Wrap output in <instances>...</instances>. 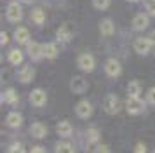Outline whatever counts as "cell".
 <instances>
[{"mask_svg":"<svg viewBox=\"0 0 155 153\" xmlns=\"http://www.w3.org/2000/svg\"><path fill=\"white\" fill-rule=\"evenodd\" d=\"M5 16L11 23H19L23 19V9L18 2H12L7 5V11H5Z\"/></svg>","mask_w":155,"mask_h":153,"instance_id":"1","label":"cell"},{"mask_svg":"<svg viewBox=\"0 0 155 153\" xmlns=\"http://www.w3.org/2000/svg\"><path fill=\"white\" fill-rule=\"evenodd\" d=\"M103 108H105L106 113L115 115V113H119V111H120V108H122V103H120V99H119L117 96L110 94V96H106L105 103H103Z\"/></svg>","mask_w":155,"mask_h":153,"instance_id":"2","label":"cell"},{"mask_svg":"<svg viewBox=\"0 0 155 153\" xmlns=\"http://www.w3.org/2000/svg\"><path fill=\"white\" fill-rule=\"evenodd\" d=\"M126 110L129 115H140V113L145 111V103L140 97H129L126 103Z\"/></svg>","mask_w":155,"mask_h":153,"instance_id":"3","label":"cell"},{"mask_svg":"<svg viewBox=\"0 0 155 153\" xmlns=\"http://www.w3.org/2000/svg\"><path fill=\"white\" fill-rule=\"evenodd\" d=\"M77 64L82 71H87V73L96 68V61H94V57L91 54H80L77 59Z\"/></svg>","mask_w":155,"mask_h":153,"instance_id":"4","label":"cell"},{"mask_svg":"<svg viewBox=\"0 0 155 153\" xmlns=\"http://www.w3.org/2000/svg\"><path fill=\"white\" fill-rule=\"evenodd\" d=\"M134 50L138 52V54H141V56H145V54H148L150 52V49H152V40H150V37L148 38H145V37H140V38H136L134 40Z\"/></svg>","mask_w":155,"mask_h":153,"instance_id":"5","label":"cell"},{"mask_svg":"<svg viewBox=\"0 0 155 153\" xmlns=\"http://www.w3.org/2000/svg\"><path fill=\"white\" fill-rule=\"evenodd\" d=\"M87 87H89V83H87V80H85L84 76H73L70 82V89L73 94H84L85 90H87Z\"/></svg>","mask_w":155,"mask_h":153,"instance_id":"6","label":"cell"},{"mask_svg":"<svg viewBox=\"0 0 155 153\" xmlns=\"http://www.w3.org/2000/svg\"><path fill=\"white\" fill-rule=\"evenodd\" d=\"M26 52H28V56L31 59L38 61V59L44 57V45H40L38 42H28L26 44Z\"/></svg>","mask_w":155,"mask_h":153,"instance_id":"7","label":"cell"},{"mask_svg":"<svg viewBox=\"0 0 155 153\" xmlns=\"http://www.w3.org/2000/svg\"><path fill=\"white\" fill-rule=\"evenodd\" d=\"M105 71L108 76H119L122 73V64H120L119 59L112 57V59H108L105 63Z\"/></svg>","mask_w":155,"mask_h":153,"instance_id":"8","label":"cell"},{"mask_svg":"<svg viewBox=\"0 0 155 153\" xmlns=\"http://www.w3.org/2000/svg\"><path fill=\"white\" fill-rule=\"evenodd\" d=\"M45 101H47V94H45V90L33 89L31 92H30V103L33 104V106L40 108V106H44V104H45Z\"/></svg>","mask_w":155,"mask_h":153,"instance_id":"9","label":"cell"},{"mask_svg":"<svg viewBox=\"0 0 155 153\" xmlns=\"http://www.w3.org/2000/svg\"><path fill=\"white\" fill-rule=\"evenodd\" d=\"M75 113H77L80 118H89L92 115V104L87 101V99H82L78 101L77 106H75Z\"/></svg>","mask_w":155,"mask_h":153,"instance_id":"10","label":"cell"},{"mask_svg":"<svg viewBox=\"0 0 155 153\" xmlns=\"http://www.w3.org/2000/svg\"><path fill=\"white\" fill-rule=\"evenodd\" d=\"M148 24H150V19H148V16L147 14H136L133 18V30L134 31H143V30H147Z\"/></svg>","mask_w":155,"mask_h":153,"instance_id":"11","label":"cell"},{"mask_svg":"<svg viewBox=\"0 0 155 153\" xmlns=\"http://www.w3.org/2000/svg\"><path fill=\"white\" fill-rule=\"evenodd\" d=\"M71 37H73V30H71L70 24H63V26H59V30L56 31V38L61 42V44L70 42Z\"/></svg>","mask_w":155,"mask_h":153,"instance_id":"12","label":"cell"},{"mask_svg":"<svg viewBox=\"0 0 155 153\" xmlns=\"http://www.w3.org/2000/svg\"><path fill=\"white\" fill-rule=\"evenodd\" d=\"M30 134L37 139H42L47 136V127L42 122H35V124H31V127H30Z\"/></svg>","mask_w":155,"mask_h":153,"instance_id":"13","label":"cell"},{"mask_svg":"<svg viewBox=\"0 0 155 153\" xmlns=\"http://www.w3.org/2000/svg\"><path fill=\"white\" fill-rule=\"evenodd\" d=\"M14 38L18 44H28L30 42V31H28V28H25V26H19V28H16L14 30Z\"/></svg>","mask_w":155,"mask_h":153,"instance_id":"14","label":"cell"},{"mask_svg":"<svg viewBox=\"0 0 155 153\" xmlns=\"http://www.w3.org/2000/svg\"><path fill=\"white\" fill-rule=\"evenodd\" d=\"M18 78H19V82H21V83L31 82V80L35 78V70L31 68V66H25V68L18 73Z\"/></svg>","mask_w":155,"mask_h":153,"instance_id":"15","label":"cell"},{"mask_svg":"<svg viewBox=\"0 0 155 153\" xmlns=\"http://www.w3.org/2000/svg\"><path fill=\"white\" fill-rule=\"evenodd\" d=\"M5 124H7L9 127H12V129H18V127L23 124L21 113H18V111H11V113L7 115V118H5Z\"/></svg>","mask_w":155,"mask_h":153,"instance_id":"16","label":"cell"},{"mask_svg":"<svg viewBox=\"0 0 155 153\" xmlns=\"http://www.w3.org/2000/svg\"><path fill=\"white\" fill-rule=\"evenodd\" d=\"M56 132L61 136V138H70L71 134H73V127H71L70 122H66V120H63V122H59L56 127Z\"/></svg>","mask_w":155,"mask_h":153,"instance_id":"17","label":"cell"},{"mask_svg":"<svg viewBox=\"0 0 155 153\" xmlns=\"http://www.w3.org/2000/svg\"><path fill=\"white\" fill-rule=\"evenodd\" d=\"M58 52H59V47H58L54 42H49V44L44 45V57H47V59H56Z\"/></svg>","mask_w":155,"mask_h":153,"instance_id":"18","label":"cell"},{"mask_svg":"<svg viewBox=\"0 0 155 153\" xmlns=\"http://www.w3.org/2000/svg\"><path fill=\"white\" fill-rule=\"evenodd\" d=\"M99 31L101 35H105V37H110V35L115 31V24H113L112 19H103L99 23Z\"/></svg>","mask_w":155,"mask_h":153,"instance_id":"19","label":"cell"},{"mask_svg":"<svg viewBox=\"0 0 155 153\" xmlns=\"http://www.w3.org/2000/svg\"><path fill=\"white\" fill-rule=\"evenodd\" d=\"M141 94V83L138 80H133L127 85V96L129 97H140Z\"/></svg>","mask_w":155,"mask_h":153,"instance_id":"20","label":"cell"},{"mask_svg":"<svg viewBox=\"0 0 155 153\" xmlns=\"http://www.w3.org/2000/svg\"><path fill=\"white\" fill-rule=\"evenodd\" d=\"M9 63L11 64H14V66H18V64H21L23 63V52L19 50V49H12L11 52H9Z\"/></svg>","mask_w":155,"mask_h":153,"instance_id":"21","label":"cell"},{"mask_svg":"<svg viewBox=\"0 0 155 153\" xmlns=\"http://www.w3.org/2000/svg\"><path fill=\"white\" fill-rule=\"evenodd\" d=\"M2 99H4V103H7V104H14V103H18V92H16L14 89L4 90Z\"/></svg>","mask_w":155,"mask_h":153,"instance_id":"22","label":"cell"},{"mask_svg":"<svg viewBox=\"0 0 155 153\" xmlns=\"http://www.w3.org/2000/svg\"><path fill=\"white\" fill-rule=\"evenodd\" d=\"M31 21H33L35 24H42L44 21H45V16H44L42 9H33V11H31Z\"/></svg>","mask_w":155,"mask_h":153,"instance_id":"23","label":"cell"},{"mask_svg":"<svg viewBox=\"0 0 155 153\" xmlns=\"http://www.w3.org/2000/svg\"><path fill=\"white\" fill-rule=\"evenodd\" d=\"M56 151H59V153H71V151H75V146L70 145V143H66V141H61L59 145H56Z\"/></svg>","mask_w":155,"mask_h":153,"instance_id":"24","label":"cell"},{"mask_svg":"<svg viewBox=\"0 0 155 153\" xmlns=\"http://www.w3.org/2000/svg\"><path fill=\"white\" fill-rule=\"evenodd\" d=\"M110 4H112V0H92V5L99 11H106L110 7Z\"/></svg>","mask_w":155,"mask_h":153,"instance_id":"25","label":"cell"},{"mask_svg":"<svg viewBox=\"0 0 155 153\" xmlns=\"http://www.w3.org/2000/svg\"><path fill=\"white\" fill-rule=\"evenodd\" d=\"M87 141H89V143H98L99 132L96 131V129H89V131H87Z\"/></svg>","mask_w":155,"mask_h":153,"instance_id":"26","label":"cell"},{"mask_svg":"<svg viewBox=\"0 0 155 153\" xmlns=\"http://www.w3.org/2000/svg\"><path fill=\"white\" fill-rule=\"evenodd\" d=\"M145 5H147V11L152 16H155V0H145Z\"/></svg>","mask_w":155,"mask_h":153,"instance_id":"27","label":"cell"},{"mask_svg":"<svg viewBox=\"0 0 155 153\" xmlns=\"http://www.w3.org/2000/svg\"><path fill=\"white\" fill-rule=\"evenodd\" d=\"M147 101H148V103H152V104H155V87L148 89V92H147Z\"/></svg>","mask_w":155,"mask_h":153,"instance_id":"28","label":"cell"},{"mask_svg":"<svg viewBox=\"0 0 155 153\" xmlns=\"http://www.w3.org/2000/svg\"><path fill=\"white\" fill-rule=\"evenodd\" d=\"M7 42H9V35L5 33V31H2V33H0V44H2V45H7Z\"/></svg>","mask_w":155,"mask_h":153,"instance_id":"29","label":"cell"},{"mask_svg":"<svg viewBox=\"0 0 155 153\" xmlns=\"http://www.w3.org/2000/svg\"><path fill=\"white\" fill-rule=\"evenodd\" d=\"M9 151H23V146L21 145H12L9 148Z\"/></svg>","mask_w":155,"mask_h":153,"instance_id":"30","label":"cell"},{"mask_svg":"<svg viewBox=\"0 0 155 153\" xmlns=\"http://www.w3.org/2000/svg\"><path fill=\"white\" fill-rule=\"evenodd\" d=\"M31 151L40 153V151H45V148H42V146H33V148H31Z\"/></svg>","mask_w":155,"mask_h":153,"instance_id":"31","label":"cell"},{"mask_svg":"<svg viewBox=\"0 0 155 153\" xmlns=\"http://www.w3.org/2000/svg\"><path fill=\"white\" fill-rule=\"evenodd\" d=\"M96 150H98V151H108V150H110V148H108V146H98V148H96Z\"/></svg>","mask_w":155,"mask_h":153,"instance_id":"32","label":"cell"},{"mask_svg":"<svg viewBox=\"0 0 155 153\" xmlns=\"http://www.w3.org/2000/svg\"><path fill=\"white\" fill-rule=\"evenodd\" d=\"M145 150H147V146L145 145H138L136 146V151H145Z\"/></svg>","mask_w":155,"mask_h":153,"instance_id":"33","label":"cell"},{"mask_svg":"<svg viewBox=\"0 0 155 153\" xmlns=\"http://www.w3.org/2000/svg\"><path fill=\"white\" fill-rule=\"evenodd\" d=\"M150 40H152V44L155 45V30L152 31V33H150Z\"/></svg>","mask_w":155,"mask_h":153,"instance_id":"34","label":"cell"},{"mask_svg":"<svg viewBox=\"0 0 155 153\" xmlns=\"http://www.w3.org/2000/svg\"><path fill=\"white\" fill-rule=\"evenodd\" d=\"M129 2H140V0H129Z\"/></svg>","mask_w":155,"mask_h":153,"instance_id":"35","label":"cell"},{"mask_svg":"<svg viewBox=\"0 0 155 153\" xmlns=\"http://www.w3.org/2000/svg\"><path fill=\"white\" fill-rule=\"evenodd\" d=\"M23 2H28V4H30V2H31V0H23Z\"/></svg>","mask_w":155,"mask_h":153,"instance_id":"36","label":"cell"}]
</instances>
